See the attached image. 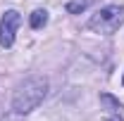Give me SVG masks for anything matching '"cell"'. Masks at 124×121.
<instances>
[{"label":"cell","mask_w":124,"mask_h":121,"mask_svg":"<svg viewBox=\"0 0 124 121\" xmlns=\"http://www.w3.org/2000/svg\"><path fill=\"white\" fill-rule=\"evenodd\" d=\"M122 86H124V76H122Z\"/></svg>","instance_id":"obj_8"},{"label":"cell","mask_w":124,"mask_h":121,"mask_svg":"<svg viewBox=\"0 0 124 121\" xmlns=\"http://www.w3.org/2000/svg\"><path fill=\"white\" fill-rule=\"evenodd\" d=\"M108 121H122V116H119V114H110Z\"/></svg>","instance_id":"obj_7"},{"label":"cell","mask_w":124,"mask_h":121,"mask_svg":"<svg viewBox=\"0 0 124 121\" xmlns=\"http://www.w3.org/2000/svg\"><path fill=\"white\" fill-rule=\"evenodd\" d=\"M46 95H48V81L43 76H31L17 86L15 95H12V109L17 114H29L46 100Z\"/></svg>","instance_id":"obj_1"},{"label":"cell","mask_w":124,"mask_h":121,"mask_svg":"<svg viewBox=\"0 0 124 121\" xmlns=\"http://www.w3.org/2000/svg\"><path fill=\"white\" fill-rule=\"evenodd\" d=\"M19 24H22V14L17 10H7L2 14V19H0V45L2 47H12Z\"/></svg>","instance_id":"obj_3"},{"label":"cell","mask_w":124,"mask_h":121,"mask_svg":"<svg viewBox=\"0 0 124 121\" xmlns=\"http://www.w3.org/2000/svg\"><path fill=\"white\" fill-rule=\"evenodd\" d=\"M100 102H105V105L110 107V114H119V112H122V102H119V100H115V97L108 95V93H103V95H100Z\"/></svg>","instance_id":"obj_6"},{"label":"cell","mask_w":124,"mask_h":121,"mask_svg":"<svg viewBox=\"0 0 124 121\" xmlns=\"http://www.w3.org/2000/svg\"><path fill=\"white\" fill-rule=\"evenodd\" d=\"M48 24V12L46 10H36L31 14V29H43Z\"/></svg>","instance_id":"obj_4"},{"label":"cell","mask_w":124,"mask_h":121,"mask_svg":"<svg viewBox=\"0 0 124 121\" xmlns=\"http://www.w3.org/2000/svg\"><path fill=\"white\" fill-rule=\"evenodd\" d=\"M124 21V5H105L100 12H95L88 21V29L95 33L110 36L119 29V24Z\"/></svg>","instance_id":"obj_2"},{"label":"cell","mask_w":124,"mask_h":121,"mask_svg":"<svg viewBox=\"0 0 124 121\" xmlns=\"http://www.w3.org/2000/svg\"><path fill=\"white\" fill-rule=\"evenodd\" d=\"M88 5H91V0H69L67 2V12L69 14H81Z\"/></svg>","instance_id":"obj_5"}]
</instances>
